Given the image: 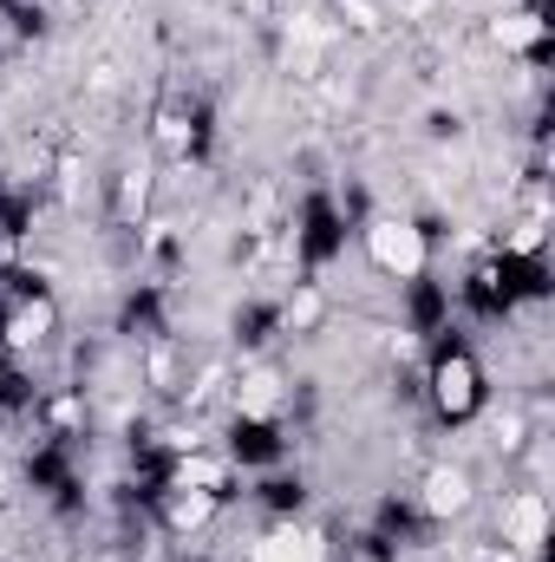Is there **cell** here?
<instances>
[{"instance_id": "2", "label": "cell", "mask_w": 555, "mask_h": 562, "mask_svg": "<svg viewBox=\"0 0 555 562\" xmlns=\"http://www.w3.org/2000/svg\"><path fill=\"white\" fill-rule=\"evenodd\" d=\"M353 243H360V262H366V276L393 281V288H406V281L431 276V262H438L431 223H424V216H412V210H373V216L353 229Z\"/></svg>"}, {"instance_id": "1", "label": "cell", "mask_w": 555, "mask_h": 562, "mask_svg": "<svg viewBox=\"0 0 555 562\" xmlns=\"http://www.w3.org/2000/svg\"><path fill=\"white\" fill-rule=\"evenodd\" d=\"M418 400H424L431 425H444V431L477 425L484 413H490V367H484V353H477L471 340H457V334L431 340V353H424V380H418Z\"/></svg>"}, {"instance_id": "3", "label": "cell", "mask_w": 555, "mask_h": 562, "mask_svg": "<svg viewBox=\"0 0 555 562\" xmlns=\"http://www.w3.org/2000/svg\"><path fill=\"white\" fill-rule=\"evenodd\" d=\"M406 497H412V510L431 530H451V524H464L477 510V464L451 458V451H431L418 464V477L406 484Z\"/></svg>"}, {"instance_id": "4", "label": "cell", "mask_w": 555, "mask_h": 562, "mask_svg": "<svg viewBox=\"0 0 555 562\" xmlns=\"http://www.w3.org/2000/svg\"><path fill=\"white\" fill-rule=\"evenodd\" d=\"M490 543H503L517 557H543L550 550V491L543 484H510L490 510Z\"/></svg>"}]
</instances>
